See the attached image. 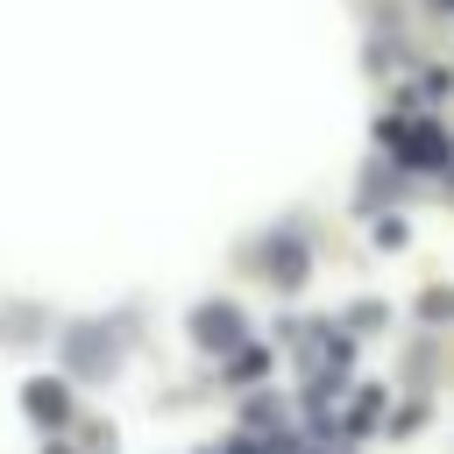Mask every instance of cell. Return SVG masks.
I'll list each match as a JSON object with an SVG mask.
<instances>
[{
  "label": "cell",
  "mask_w": 454,
  "mask_h": 454,
  "mask_svg": "<svg viewBox=\"0 0 454 454\" xmlns=\"http://www.w3.org/2000/svg\"><path fill=\"white\" fill-rule=\"evenodd\" d=\"M192 340H199L206 355H227L234 340H248V319H241V305H227V298H206V305L192 312Z\"/></svg>",
  "instance_id": "cell-1"
},
{
  "label": "cell",
  "mask_w": 454,
  "mask_h": 454,
  "mask_svg": "<svg viewBox=\"0 0 454 454\" xmlns=\"http://www.w3.org/2000/svg\"><path fill=\"white\" fill-rule=\"evenodd\" d=\"M262 262H270V284H277V291H298L305 270H312V248H305V234H277V241L262 248Z\"/></svg>",
  "instance_id": "cell-2"
},
{
  "label": "cell",
  "mask_w": 454,
  "mask_h": 454,
  "mask_svg": "<svg viewBox=\"0 0 454 454\" xmlns=\"http://www.w3.org/2000/svg\"><path fill=\"white\" fill-rule=\"evenodd\" d=\"M64 362H71L78 376H106V369H114V348H106V333H99V326H71Z\"/></svg>",
  "instance_id": "cell-3"
},
{
  "label": "cell",
  "mask_w": 454,
  "mask_h": 454,
  "mask_svg": "<svg viewBox=\"0 0 454 454\" xmlns=\"http://www.w3.org/2000/svg\"><path fill=\"white\" fill-rule=\"evenodd\" d=\"M21 404H28V419H35V426H64V419H71V383L35 376V383L21 390Z\"/></svg>",
  "instance_id": "cell-4"
},
{
  "label": "cell",
  "mask_w": 454,
  "mask_h": 454,
  "mask_svg": "<svg viewBox=\"0 0 454 454\" xmlns=\"http://www.w3.org/2000/svg\"><path fill=\"white\" fill-rule=\"evenodd\" d=\"M376 411H383V390L369 383V390L355 397V411H348V433H369V426H376Z\"/></svg>",
  "instance_id": "cell-5"
},
{
  "label": "cell",
  "mask_w": 454,
  "mask_h": 454,
  "mask_svg": "<svg viewBox=\"0 0 454 454\" xmlns=\"http://www.w3.org/2000/svg\"><path fill=\"white\" fill-rule=\"evenodd\" d=\"M419 319H433V326H447V319H454V291H447V284H433V291L419 298Z\"/></svg>",
  "instance_id": "cell-6"
},
{
  "label": "cell",
  "mask_w": 454,
  "mask_h": 454,
  "mask_svg": "<svg viewBox=\"0 0 454 454\" xmlns=\"http://www.w3.org/2000/svg\"><path fill=\"white\" fill-rule=\"evenodd\" d=\"M376 248H404V213H383L376 220Z\"/></svg>",
  "instance_id": "cell-7"
},
{
  "label": "cell",
  "mask_w": 454,
  "mask_h": 454,
  "mask_svg": "<svg viewBox=\"0 0 454 454\" xmlns=\"http://www.w3.org/2000/svg\"><path fill=\"white\" fill-rule=\"evenodd\" d=\"M241 419H248V426H255V433H262V426H277V419H284V404H270V397H255V404H248V411H241Z\"/></svg>",
  "instance_id": "cell-8"
},
{
  "label": "cell",
  "mask_w": 454,
  "mask_h": 454,
  "mask_svg": "<svg viewBox=\"0 0 454 454\" xmlns=\"http://www.w3.org/2000/svg\"><path fill=\"white\" fill-rule=\"evenodd\" d=\"M348 326H362V333L383 326V305H348Z\"/></svg>",
  "instance_id": "cell-9"
},
{
  "label": "cell",
  "mask_w": 454,
  "mask_h": 454,
  "mask_svg": "<svg viewBox=\"0 0 454 454\" xmlns=\"http://www.w3.org/2000/svg\"><path fill=\"white\" fill-rule=\"evenodd\" d=\"M43 454H71V447H64V440H50V447H43Z\"/></svg>",
  "instance_id": "cell-10"
},
{
  "label": "cell",
  "mask_w": 454,
  "mask_h": 454,
  "mask_svg": "<svg viewBox=\"0 0 454 454\" xmlns=\"http://www.w3.org/2000/svg\"><path fill=\"white\" fill-rule=\"evenodd\" d=\"M433 7H447V14H454V0H433Z\"/></svg>",
  "instance_id": "cell-11"
}]
</instances>
